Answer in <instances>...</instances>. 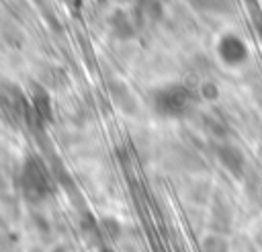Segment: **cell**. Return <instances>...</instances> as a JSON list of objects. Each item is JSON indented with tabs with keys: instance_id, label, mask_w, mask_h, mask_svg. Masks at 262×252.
<instances>
[{
	"instance_id": "6da1fadb",
	"label": "cell",
	"mask_w": 262,
	"mask_h": 252,
	"mask_svg": "<svg viewBox=\"0 0 262 252\" xmlns=\"http://www.w3.org/2000/svg\"><path fill=\"white\" fill-rule=\"evenodd\" d=\"M147 102L158 117L178 121L194 115L199 92L184 82H164L147 92Z\"/></svg>"
},
{
	"instance_id": "7a4b0ae2",
	"label": "cell",
	"mask_w": 262,
	"mask_h": 252,
	"mask_svg": "<svg viewBox=\"0 0 262 252\" xmlns=\"http://www.w3.org/2000/svg\"><path fill=\"white\" fill-rule=\"evenodd\" d=\"M18 188L27 203L39 205L53 193V174L37 154L25 156L18 168Z\"/></svg>"
},
{
	"instance_id": "3957f363",
	"label": "cell",
	"mask_w": 262,
	"mask_h": 252,
	"mask_svg": "<svg viewBox=\"0 0 262 252\" xmlns=\"http://www.w3.org/2000/svg\"><path fill=\"white\" fill-rule=\"evenodd\" d=\"M215 51L219 61L227 68H242L250 57L246 41L235 33H223L215 43Z\"/></svg>"
},
{
	"instance_id": "277c9868",
	"label": "cell",
	"mask_w": 262,
	"mask_h": 252,
	"mask_svg": "<svg viewBox=\"0 0 262 252\" xmlns=\"http://www.w3.org/2000/svg\"><path fill=\"white\" fill-rule=\"evenodd\" d=\"M215 158L233 178H244L246 168H248V160H246V154L242 152L239 145H235L231 141H219L215 145Z\"/></svg>"
},
{
	"instance_id": "5b68a950",
	"label": "cell",
	"mask_w": 262,
	"mask_h": 252,
	"mask_svg": "<svg viewBox=\"0 0 262 252\" xmlns=\"http://www.w3.org/2000/svg\"><path fill=\"white\" fill-rule=\"evenodd\" d=\"M31 117L37 123H49L53 119V102H51V94L43 84H35L31 90ZM29 117V119H31Z\"/></svg>"
},
{
	"instance_id": "8992f818",
	"label": "cell",
	"mask_w": 262,
	"mask_h": 252,
	"mask_svg": "<svg viewBox=\"0 0 262 252\" xmlns=\"http://www.w3.org/2000/svg\"><path fill=\"white\" fill-rule=\"evenodd\" d=\"M108 92H111V98H113L115 107H119L121 113H125V115H135L137 113V102L133 98V92L121 80L108 82Z\"/></svg>"
},
{
	"instance_id": "52a82bcc",
	"label": "cell",
	"mask_w": 262,
	"mask_h": 252,
	"mask_svg": "<svg viewBox=\"0 0 262 252\" xmlns=\"http://www.w3.org/2000/svg\"><path fill=\"white\" fill-rule=\"evenodd\" d=\"M108 23H111V33L117 39H121V41H127V39H131L135 35L137 20H135V16H131L125 10H115L111 14V20Z\"/></svg>"
},
{
	"instance_id": "ba28073f",
	"label": "cell",
	"mask_w": 262,
	"mask_h": 252,
	"mask_svg": "<svg viewBox=\"0 0 262 252\" xmlns=\"http://www.w3.org/2000/svg\"><path fill=\"white\" fill-rule=\"evenodd\" d=\"M231 225V205H227L223 199H215L211 207V227L215 234H223Z\"/></svg>"
},
{
	"instance_id": "9c48e42d",
	"label": "cell",
	"mask_w": 262,
	"mask_h": 252,
	"mask_svg": "<svg viewBox=\"0 0 262 252\" xmlns=\"http://www.w3.org/2000/svg\"><path fill=\"white\" fill-rule=\"evenodd\" d=\"M121 234H123V225H121V221L117 217L98 219V242H100V246H108V244L117 242L121 238Z\"/></svg>"
},
{
	"instance_id": "30bf717a",
	"label": "cell",
	"mask_w": 262,
	"mask_h": 252,
	"mask_svg": "<svg viewBox=\"0 0 262 252\" xmlns=\"http://www.w3.org/2000/svg\"><path fill=\"white\" fill-rule=\"evenodd\" d=\"M162 14V4L160 0H137L135 2V20L137 27L145 25V23H156Z\"/></svg>"
},
{
	"instance_id": "8fae6325",
	"label": "cell",
	"mask_w": 262,
	"mask_h": 252,
	"mask_svg": "<svg viewBox=\"0 0 262 252\" xmlns=\"http://www.w3.org/2000/svg\"><path fill=\"white\" fill-rule=\"evenodd\" d=\"M201 252H231V244L223 234H209L201 242Z\"/></svg>"
},
{
	"instance_id": "7c38bea8",
	"label": "cell",
	"mask_w": 262,
	"mask_h": 252,
	"mask_svg": "<svg viewBox=\"0 0 262 252\" xmlns=\"http://www.w3.org/2000/svg\"><path fill=\"white\" fill-rule=\"evenodd\" d=\"M194 4L199 8L213 10V12H219V14H225L233 8V0H194Z\"/></svg>"
},
{
	"instance_id": "4fadbf2b",
	"label": "cell",
	"mask_w": 262,
	"mask_h": 252,
	"mask_svg": "<svg viewBox=\"0 0 262 252\" xmlns=\"http://www.w3.org/2000/svg\"><path fill=\"white\" fill-rule=\"evenodd\" d=\"M196 92H199V98H205V100H215L219 96V88L213 82H203L196 88Z\"/></svg>"
},
{
	"instance_id": "5bb4252c",
	"label": "cell",
	"mask_w": 262,
	"mask_h": 252,
	"mask_svg": "<svg viewBox=\"0 0 262 252\" xmlns=\"http://www.w3.org/2000/svg\"><path fill=\"white\" fill-rule=\"evenodd\" d=\"M94 252H115V250H113L111 246H100V248H96Z\"/></svg>"
}]
</instances>
